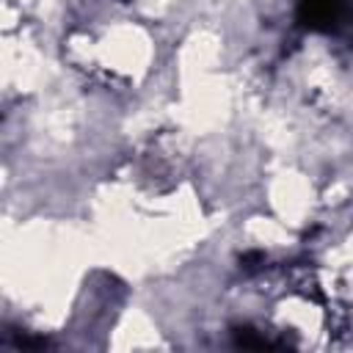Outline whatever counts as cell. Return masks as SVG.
Masks as SVG:
<instances>
[{"instance_id":"obj_2","label":"cell","mask_w":353,"mask_h":353,"mask_svg":"<svg viewBox=\"0 0 353 353\" xmlns=\"http://www.w3.org/2000/svg\"><path fill=\"white\" fill-rule=\"evenodd\" d=\"M234 342L240 347H270V342L262 339V336H256L251 328H234Z\"/></svg>"},{"instance_id":"obj_1","label":"cell","mask_w":353,"mask_h":353,"mask_svg":"<svg viewBox=\"0 0 353 353\" xmlns=\"http://www.w3.org/2000/svg\"><path fill=\"white\" fill-rule=\"evenodd\" d=\"M345 14L342 0H301L298 19L312 30H331Z\"/></svg>"}]
</instances>
